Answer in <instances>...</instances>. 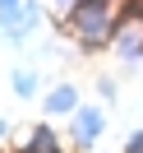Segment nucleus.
I'll use <instances>...</instances> for the list:
<instances>
[{"instance_id": "nucleus-1", "label": "nucleus", "mask_w": 143, "mask_h": 153, "mask_svg": "<svg viewBox=\"0 0 143 153\" xmlns=\"http://www.w3.org/2000/svg\"><path fill=\"white\" fill-rule=\"evenodd\" d=\"M69 37L78 42V47L97 51V47H111L115 33H120V0H83L74 14H69Z\"/></svg>"}, {"instance_id": "nucleus-2", "label": "nucleus", "mask_w": 143, "mask_h": 153, "mask_svg": "<svg viewBox=\"0 0 143 153\" xmlns=\"http://www.w3.org/2000/svg\"><path fill=\"white\" fill-rule=\"evenodd\" d=\"M37 23H42V5L37 0H23L14 10H0V37L10 42V47H23L28 33H37Z\"/></svg>"}, {"instance_id": "nucleus-3", "label": "nucleus", "mask_w": 143, "mask_h": 153, "mask_svg": "<svg viewBox=\"0 0 143 153\" xmlns=\"http://www.w3.org/2000/svg\"><path fill=\"white\" fill-rule=\"evenodd\" d=\"M69 130H74L78 149H92V144L102 139V130H106V111L102 107H78V111L69 116Z\"/></svg>"}, {"instance_id": "nucleus-4", "label": "nucleus", "mask_w": 143, "mask_h": 153, "mask_svg": "<svg viewBox=\"0 0 143 153\" xmlns=\"http://www.w3.org/2000/svg\"><path fill=\"white\" fill-rule=\"evenodd\" d=\"M111 47H115L120 60H143V19H125Z\"/></svg>"}, {"instance_id": "nucleus-5", "label": "nucleus", "mask_w": 143, "mask_h": 153, "mask_svg": "<svg viewBox=\"0 0 143 153\" xmlns=\"http://www.w3.org/2000/svg\"><path fill=\"white\" fill-rule=\"evenodd\" d=\"M78 107H83V102H78V88L74 84H56L46 97H42V111H46V116H74Z\"/></svg>"}, {"instance_id": "nucleus-6", "label": "nucleus", "mask_w": 143, "mask_h": 153, "mask_svg": "<svg viewBox=\"0 0 143 153\" xmlns=\"http://www.w3.org/2000/svg\"><path fill=\"white\" fill-rule=\"evenodd\" d=\"M56 149H60L56 130H51V125H32V130H28V139H23V149H19V153H56Z\"/></svg>"}, {"instance_id": "nucleus-7", "label": "nucleus", "mask_w": 143, "mask_h": 153, "mask_svg": "<svg viewBox=\"0 0 143 153\" xmlns=\"http://www.w3.org/2000/svg\"><path fill=\"white\" fill-rule=\"evenodd\" d=\"M10 88H14V97H37L42 79L32 74V70H14V74H10Z\"/></svg>"}, {"instance_id": "nucleus-8", "label": "nucleus", "mask_w": 143, "mask_h": 153, "mask_svg": "<svg viewBox=\"0 0 143 153\" xmlns=\"http://www.w3.org/2000/svg\"><path fill=\"white\" fill-rule=\"evenodd\" d=\"M51 5H56V14H60V19H69V14H74L83 0H51Z\"/></svg>"}, {"instance_id": "nucleus-9", "label": "nucleus", "mask_w": 143, "mask_h": 153, "mask_svg": "<svg viewBox=\"0 0 143 153\" xmlns=\"http://www.w3.org/2000/svg\"><path fill=\"white\" fill-rule=\"evenodd\" d=\"M125 153H143V130H134L129 139H125Z\"/></svg>"}, {"instance_id": "nucleus-10", "label": "nucleus", "mask_w": 143, "mask_h": 153, "mask_svg": "<svg viewBox=\"0 0 143 153\" xmlns=\"http://www.w3.org/2000/svg\"><path fill=\"white\" fill-rule=\"evenodd\" d=\"M14 5H23V0H0V10H14Z\"/></svg>"}, {"instance_id": "nucleus-11", "label": "nucleus", "mask_w": 143, "mask_h": 153, "mask_svg": "<svg viewBox=\"0 0 143 153\" xmlns=\"http://www.w3.org/2000/svg\"><path fill=\"white\" fill-rule=\"evenodd\" d=\"M0 139H5V121H0Z\"/></svg>"}]
</instances>
